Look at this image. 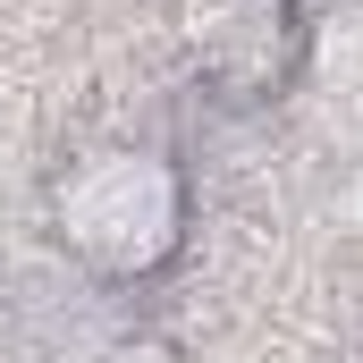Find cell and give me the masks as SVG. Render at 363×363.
<instances>
[{
  "label": "cell",
  "instance_id": "obj_1",
  "mask_svg": "<svg viewBox=\"0 0 363 363\" xmlns=\"http://www.w3.org/2000/svg\"><path fill=\"white\" fill-rule=\"evenodd\" d=\"M43 228L68 254V271L93 287H152L178 271L194 237V178L169 144L144 135H101L68 152L43 186Z\"/></svg>",
  "mask_w": 363,
  "mask_h": 363
},
{
  "label": "cell",
  "instance_id": "obj_2",
  "mask_svg": "<svg viewBox=\"0 0 363 363\" xmlns=\"http://www.w3.org/2000/svg\"><path fill=\"white\" fill-rule=\"evenodd\" d=\"M169 43L203 93L279 101L313 60V9L304 0H169Z\"/></svg>",
  "mask_w": 363,
  "mask_h": 363
},
{
  "label": "cell",
  "instance_id": "obj_3",
  "mask_svg": "<svg viewBox=\"0 0 363 363\" xmlns=\"http://www.w3.org/2000/svg\"><path fill=\"white\" fill-rule=\"evenodd\" d=\"M101 363H178L169 347H118V355H101Z\"/></svg>",
  "mask_w": 363,
  "mask_h": 363
}]
</instances>
